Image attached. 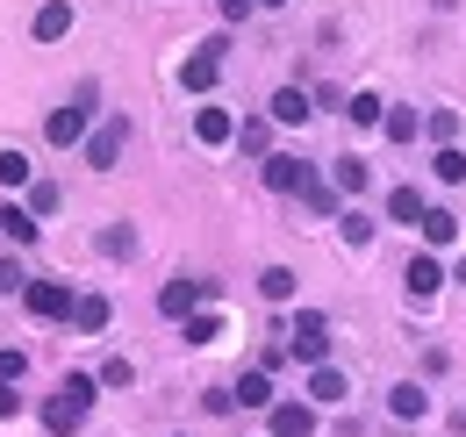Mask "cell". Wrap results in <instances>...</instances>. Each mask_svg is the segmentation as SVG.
I'll list each match as a JSON object with an SVG mask.
<instances>
[{
	"instance_id": "cell-5",
	"label": "cell",
	"mask_w": 466,
	"mask_h": 437,
	"mask_svg": "<svg viewBox=\"0 0 466 437\" xmlns=\"http://www.w3.org/2000/svg\"><path fill=\"white\" fill-rule=\"evenodd\" d=\"M208 294H216V279H166V287H158V309H166L173 323H187V316H201Z\"/></svg>"
},
{
	"instance_id": "cell-10",
	"label": "cell",
	"mask_w": 466,
	"mask_h": 437,
	"mask_svg": "<svg viewBox=\"0 0 466 437\" xmlns=\"http://www.w3.org/2000/svg\"><path fill=\"white\" fill-rule=\"evenodd\" d=\"M309 431H316L309 401H273V437H309Z\"/></svg>"
},
{
	"instance_id": "cell-21",
	"label": "cell",
	"mask_w": 466,
	"mask_h": 437,
	"mask_svg": "<svg viewBox=\"0 0 466 437\" xmlns=\"http://www.w3.org/2000/svg\"><path fill=\"white\" fill-rule=\"evenodd\" d=\"M351 122H359V129H373V122H388V101H380V94H351Z\"/></svg>"
},
{
	"instance_id": "cell-35",
	"label": "cell",
	"mask_w": 466,
	"mask_h": 437,
	"mask_svg": "<svg viewBox=\"0 0 466 437\" xmlns=\"http://www.w3.org/2000/svg\"><path fill=\"white\" fill-rule=\"evenodd\" d=\"M137 381V366H129V359H108V366H101V387H129Z\"/></svg>"
},
{
	"instance_id": "cell-12",
	"label": "cell",
	"mask_w": 466,
	"mask_h": 437,
	"mask_svg": "<svg viewBox=\"0 0 466 437\" xmlns=\"http://www.w3.org/2000/svg\"><path fill=\"white\" fill-rule=\"evenodd\" d=\"M351 387H345V373H338V366H316V373H309V409H330V401H345Z\"/></svg>"
},
{
	"instance_id": "cell-19",
	"label": "cell",
	"mask_w": 466,
	"mask_h": 437,
	"mask_svg": "<svg viewBox=\"0 0 466 437\" xmlns=\"http://www.w3.org/2000/svg\"><path fill=\"white\" fill-rule=\"evenodd\" d=\"M72 323L79 330H108V294H79V301H72Z\"/></svg>"
},
{
	"instance_id": "cell-29",
	"label": "cell",
	"mask_w": 466,
	"mask_h": 437,
	"mask_svg": "<svg viewBox=\"0 0 466 437\" xmlns=\"http://www.w3.org/2000/svg\"><path fill=\"white\" fill-rule=\"evenodd\" d=\"M452 137H460V115H452V108H431V144H438V151H445V144H452Z\"/></svg>"
},
{
	"instance_id": "cell-3",
	"label": "cell",
	"mask_w": 466,
	"mask_h": 437,
	"mask_svg": "<svg viewBox=\"0 0 466 437\" xmlns=\"http://www.w3.org/2000/svg\"><path fill=\"white\" fill-rule=\"evenodd\" d=\"M86 122H94V86H79L72 108H58L51 122H44V137H51L58 151H72V144H86Z\"/></svg>"
},
{
	"instance_id": "cell-14",
	"label": "cell",
	"mask_w": 466,
	"mask_h": 437,
	"mask_svg": "<svg viewBox=\"0 0 466 437\" xmlns=\"http://www.w3.org/2000/svg\"><path fill=\"white\" fill-rule=\"evenodd\" d=\"M388 216H395V222H409V229H423V216H431V201H423L416 187H395V194H388Z\"/></svg>"
},
{
	"instance_id": "cell-22",
	"label": "cell",
	"mask_w": 466,
	"mask_h": 437,
	"mask_svg": "<svg viewBox=\"0 0 466 437\" xmlns=\"http://www.w3.org/2000/svg\"><path fill=\"white\" fill-rule=\"evenodd\" d=\"M330 187H338V194H366V158H338Z\"/></svg>"
},
{
	"instance_id": "cell-32",
	"label": "cell",
	"mask_w": 466,
	"mask_h": 437,
	"mask_svg": "<svg viewBox=\"0 0 466 437\" xmlns=\"http://www.w3.org/2000/svg\"><path fill=\"white\" fill-rule=\"evenodd\" d=\"M380 129H388V137H395V144H409V137H416V129H423V122H416V115H409V108H388V122H380Z\"/></svg>"
},
{
	"instance_id": "cell-9",
	"label": "cell",
	"mask_w": 466,
	"mask_h": 437,
	"mask_svg": "<svg viewBox=\"0 0 466 437\" xmlns=\"http://www.w3.org/2000/svg\"><path fill=\"white\" fill-rule=\"evenodd\" d=\"M438 287H445V266H438V251H416V259H409V294H416V301H431Z\"/></svg>"
},
{
	"instance_id": "cell-39",
	"label": "cell",
	"mask_w": 466,
	"mask_h": 437,
	"mask_svg": "<svg viewBox=\"0 0 466 437\" xmlns=\"http://www.w3.org/2000/svg\"><path fill=\"white\" fill-rule=\"evenodd\" d=\"M258 7H288V0H258Z\"/></svg>"
},
{
	"instance_id": "cell-15",
	"label": "cell",
	"mask_w": 466,
	"mask_h": 437,
	"mask_svg": "<svg viewBox=\"0 0 466 437\" xmlns=\"http://www.w3.org/2000/svg\"><path fill=\"white\" fill-rule=\"evenodd\" d=\"M388 409H395L402 423H416V416L431 409V394H423V381H402V387H388Z\"/></svg>"
},
{
	"instance_id": "cell-6",
	"label": "cell",
	"mask_w": 466,
	"mask_h": 437,
	"mask_svg": "<svg viewBox=\"0 0 466 437\" xmlns=\"http://www.w3.org/2000/svg\"><path fill=\"white\" fill-rule=\"evenodd\" d=\"M122 144H129V122H122V115H108V122L86 137V165H94V172H116Z\"/></svg>"
},
{
	"instance_id": "cell-11",
	"label": "cell",
	"mask_w": 466,
	"mask_h": 437,
	"mask_svg": "<svg viewBox=\"0 0 466 437\" xmlns=\"http://www.w3.org/2000/svg\"><path fill=\"white\" fill-rule=\"evenodd\" d=\"M266 108H273V122H309V115H316V94H309V86H280Z\"/></svg>"
},
{
	"instance_id": "cell-31",
	"label": "cell",
	"mask_w": 466,
	"mask_h": 437,
	"mask_svg": "<svg viewBox=\"0 0 466 437\" xmlns=\"http://www.w3.org/2000/svg\"><path fill=\"white\" fill-rule=\"evenodd\" d=\"M101 251H108V259H129V251H137V229H101Z\"/></svg>"
},
{
	"instance_id": "cell-27",
	"label": "cell",
	"mask_w": 466,
	"mask_h": 437,
	"mask_svg": "<svg viewBox=\"0 0 466 437\" xmlns=\"http://www.w3.org/2000/svg\"><path fill=\"white\" fill-rule=\"evenodd\" d=\"M338 229H345L351 251H366V244H373V216H359V208H351V216H338Z\"/></svg>"
},
{
	"instance_id": "cell-7",
	"label": "cell",
	"mask_w": 466,
	"mask_h": 437,
	"mask_svg": "<svg viewBox=\"0 0 466 437\" xmlns=\"http://www.w3.org/2000/svg\"><path fill=\"white\" fill-rule=\"evenodd\" d=\"M22 301H29V316L58 323V316H72V301H79V294H72V287H58V279H29V294H22Z\"/></svg>"
},
{
	"instance_id": "cell-17",
	"label": "cell",
	"mask_w": 466,
	"mask_h": 437,
	"mask_svg": "<svg viewBox=\"0 0 466 437\" xmlns=\"http://www.w3.org/2000/svg\"><path fill=\"white\" fill-rule=\"evenodd\" d=\"M230 394L244 401V409H273V373H258V366H251V373H244Z\"/></svg>"
},
{
	"instance_id": "cell-1",
	"label": "cell",
	"mask_w": 466,
	"mask_h": 437,
	"mask_svg": "<svg viewBox=\"0 0 466 437\" xmlns=\"http://www.w3.org/2000/svg\"><path fill=\"white\" fill-rule=\"evenodd\" d=\"M94 394H101V381H94V373H65V387L44 401V431H51V437H72L79 423H86Z\"/></svg>"
},
{
	"instance_id": "cell-16",
	"label": "cell",
	"mask_w": 466,
	"mask_h": 437,
	"mask_svg": "<svg viewBox=\"0 0 466 437\" xmlns=\"http://www.w3.org/2000/svg\"><path fill=\"white\" fill-rule=\"evenodd\" d=\"M65 29H72V7H65V0H44V7H36V44H58Z\"/></svg>"
},
{
	"instance_id": "cell-26",
	"label": "cell",
	"mask_w": 466,
	"mask_h": 437,
	"mask_svg": "<svg viewBox=\"0 0 466 437\" xmlns=\"http://www.w3.org/2000/svg\"><path fill=\"white\" fill-rule=\"evenodd\" d=\"M301 201H309V208H316V216H330V208H338V187H330V179H323V172H316V179H309V187H301Z\"/></svg>"
},
{
	"instance_id": "cell-30",
	"label": "cell",
	"mask_w": 466,
	"mask_h": 437,
	"mask_svg": "<svg viewBox=\"0 0 466 437\" xmlns=\"http://www.w3.org/2000/svg\"><path fill=\"white\" fill-rule=\"evenodd\" d=\"M0 187H29V158L22 151H0Z\"/></svg>"
},
{
	"instance_id": "cell-36",
	"label": "cell",
	"mask_w": 466,
	"mask_h": 437,
	"mask_svg": "<svg viewBox=\"0 0 466 437\" xmlns=\"http://www.w3.org/2000/svg\"><path fill=\"white\" fill-rule=\"evenodd\" d=\"M0 287H7V294H29V273H22V259H7V266H0Z\"/></svg>"
},
{
	"instance_id": "cell-20",
	"label": "cell",
	"mask_w": 466,
	"mask_h": 437,
	"mask_svg": "<svg viewBox=\"0 0 466 437\" xmlns=\"http://www.w3.org/2000/svg\"><path fill=\"white\" fill-rule=\"evenodd\" d=\"M452 237H460V216H452V208H431V216H423V244H431V251L452 244Z\"/></svg>"
},
{
	"instance_id": "cell-4",
	"label": "cell",
	"mask_w": 466,
	"mask_h": 437,
	"mask_svg": "<svg viewBox=\"0 0 466 437\" xmlns=\"http://www.w3.org/2000/svg\"><path fill=\"white\" fill-rule=\"evenodd\" d=\"M223 51H230V36H208L201 51L179 65V86H187V94H208V86L223 79Z\"/></svg>"
},
{
	"instance_id": "cell-25",
	"label": "cell",
	"mask_w": 466,
	"mask_h": 437,
	"mask_svg": "<svg viewBox=\"0 0 466 437\" xmlns=\"http://www.w3.org/2000/svg\"><path fill=\"white\" fill-rule=\"evenodd\" d=\"M258 294H266V301H288V294H294V273H288V266H266V273H258Z\"/></svg>"
},
{
	"instance_id": "cell-18",
	"label": "cell",
	"mask_w": 466,
	"mask_h": 437,
	"mask_svg": "<svg viewBox=\"0 0 466 437\" xmlns=\"http://www.w3.org/2000/svg\"><path fill=\"white\" fill-rule=\"evenodd\" d=\"M237 144H244L251 158H266V144H273V115H244V122H237Z\"/></svg>"
},
{
	"instance_id": "cell-24",
	"label": "cell",
	"mask_w": 466,
	"mask_h": 437,
	"mask_svg": "<svg viewBox=\"0 0 466 437\" xmlns=\"http://www.w3.org/2000/svg\"><path fill=\"white\" fill-rule=\"evenodd\" d=\"M0 229H7L15 244H36V216H29V208H0Z\"/></svg>"
},
{
	"instance_id": "cell-2",
	"label": "cell",
	"mask_w": 466,
	"mask_h": 437,
	"mask_svg": "<svg viewBox=\"0 0 466 437\" xmlns=\"http://www.w3.org/2000/svg\"><path fill=\"white\" fill-rule=\"evenodd\" d=\"M288 344L309 359V373H316V366H330V316H323V309H301V316L288 323Z\"/></svg>"
},
{
	"instance_id": "cell-13",
	"label": "cell",
	"mask_w": 466,
	"mask_h": 437,
	"mask_svg": "<svg viewBox=\"0 0 466 437\" xmlns=\"http://www.w3.org/2000/svg\"><path fill=\"white\" fill-rule=\"evenodd\" d=\"M194 137L216 151V144H230V137H237V122H230L223 108H194Z\"/></svg>"
},
{
	"instance_id": "cell-23",
	"label": "cell",
	"mask_w": 466,
	"mask_h": 437,
	"mask_svg": "<svg viewBox=\"0 0 466 437\" xmlns=\"http://www.w3.org/2000/svg\"><path fill=\"white\" fill-rule=\"evenodd\" d=\"M431 172H438L445 187H460V179H466V151H460V144H445V151L431 158Z\"/></svg>"
},
{
	"instance_id": "cell-37",
	"label": "cell",
	"mask_w": 466,
	"mask_h": 437,
	"mask_svg": "<svg viewBox=\"0 0 466 437\" xmlns=\"http://www.w3.org/2000/svg\"><path fill=\"white\" fill-rule=\"evenodd\" d=\"M0 416H22V387L15 381H0Z\"/></svg>"
},
{
	"instance_id": "cell-38",
	"label": "cell",
	"mask_w": 466,
	"mask_h": 437,
	"mask_svg": "<svg viewBox=\"0 0 466 437\" xmlns=\"http://www.w3.org/2000/svg\"><path fill=\"white\" fill-rule=\"evenodd\" d=\"M216 7H223V22H244V15L258 7V0H216Z\"/></svg>"
},
{
	"instance_id": "cell-8",
	"label": "cell",
	"mask_w": 466,
	"mask_h": 437,
	"mask_svg": "<svg viewBox=\"0 0 466 437\" xmlns=\"http://www.w3.org/2000/svg\"><path fill=\"white\" fill-rule=\"evenodd\" d=\"M309 179H316L309 158H266V187H273V194H301Z\"/></svg>"
},
{
	"instance_id": "cell-28",
	"label": "cell",
	"mask_w": 466,
	"mask_h": 437,
	"mask_svg": "<svg viewBox=\"0 0 466 437\" xmlns=\"http://www.w3.org/2000/svg\"><path fill=\"white\" fill-rule=\"evenodd\" d=\"M187 344H223V316H187Z\"/></svg>"
},
{
	"instance_id": "cell-34",
	"label": "cell",
	"mask_w": 466,
	"mask_h": 437,
	"mask_svg": "<svg viewBox=\"0 0 466 437\" xmlns=\"http://www.w3.org/2000/svg\"><path fill=\"white\" fill-rule=\"evenodd\" d=\"M22 373H29V351H15V344H7V351H0V381L22 387Z\"/></svg>"
},
{
	"instance_id": "cell-33",
	"label": "cell",
	"mask_w": 466,
	"mask_h": 437,
	"mask_svg": "<svg viewBox=\"0 0 466 437\" xmlns=\"http://www.w3.org/2000/svg\"><path fill=\"white\" fill-rule=\"evenodd\" d=\"M51 208H58V187L36 179V187H29V216H51Z\"/></svg>"
}]
</instances>
